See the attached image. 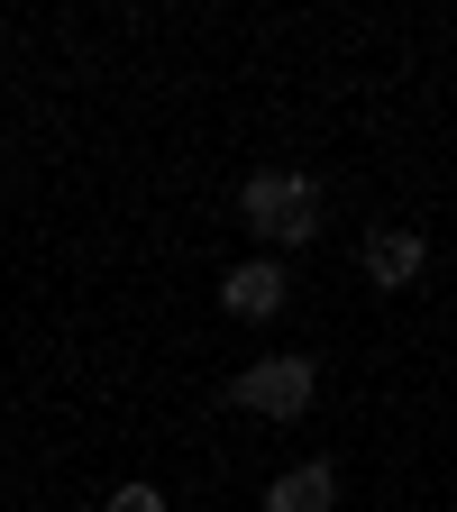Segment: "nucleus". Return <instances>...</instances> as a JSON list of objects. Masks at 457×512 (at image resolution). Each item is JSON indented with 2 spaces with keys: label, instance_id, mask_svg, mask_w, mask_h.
I'll return each mask as SVG.
<instances>
[{
  "label": "nucleus",
  "instance_id": "f257e3e1",
  "mask_svg": "<svg viewBox=\"0 0 457 512\" xmlns=\"http://www.w3.org/2000/svg\"><path fill=\"white\" fill-rule=\"evenodd\" d=\"M238 211H247L256 229H266L275 247H302V238L320 229V183H311V174H284V165H266V174H247Z\"/></svg>",
  "mask_w": 457,
  "mask_h": 512
},
{
  "label": "nucleus",
  "instance_id": "f03ea898",
  "mask_svg": "<svg viewBox=\"0 0 457 512\" xmlns=\"http://www.w3.org/2000/svg\"><path fill=\"white\" fill-rule=\"evenodd\" d=\"M311 394H320V366H311V357H266V366H247V375L229 384V403H238V412H266V421H302Z\"/></svg>",
  "mask_w": 457,
  "mask_h": 512
},
{
  "label": "nucleus",
  "instance_id": "7ed1b4c3",
  "mask_svg": "<svg viewBox=\"0 0 457 512\" xmlns=\"http://www.w3.org/2000/svg\"><path fill=\"white\" fill-rule=\"evenodd\" d=\"M357 266H366V284H384V293H403L421 266H430V247H421V229H375L366 247H357Z\"/></svg>",
  "mask_w": 457,
  "mask_h": 512
},
{
  "label": "nucleus",
  "instance_id": "20e7f679",
  "mask_svg": "<svg viewBox=\"0 0 457 512\" xmlns=\"http://www.w3.org/2000/svg\"><path fill=\"white\" fill-rule=\"evenodd\" d=\"M330 503H339V467L330 458H311V467H293V476L266 485V512H330Z\"/></svg>",
  "mask_w": 457,
  "mask_h": 512
},
{
  "label": "nucleus",
  "instance_id": "39448f33",
  "mask_svg": "<svg viewBox=\"0 0 457 512\" xmlns=\"http://www.w3.org/2000/svg\"><path fill=\"white\" fill-rule=\"evenodd\" d=\"M284 293H293V284H284V266H238V275L220 284V302H229L238 320H275V311H284Z\"/></svg>",
  "mask_w": 457,
  "mask_h": 512
},
{
  "label": "nucleus",
  "instance_id": "423d86ee",
  "mask_svg": "<svg viewBox=\"0 0 457 512\" xmlns=\"http://www.w3.org/2000/svg\"><path fill=\"white\" fill-rule=\"evenodd\" d=\"M110 512H165V494H156V485H119Z\"/></svg>",
  "mask_w": 457,
  "mask_h": 512
}]
</instances>
